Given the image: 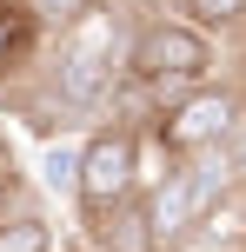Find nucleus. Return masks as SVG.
Returning <instances> with one entry per match:
<instances>
[{"label": "nucleus", "mask_w": 246, "mask_h": 252, "mask_svg": "<svg viewBox=\"0 0 246 252\" xmlns=\"http://www.w3.org/2000/svg\"><path fill=\"white\" fill-rule=\"evenodd\" d=\"M120 73L146 80V87H200L213 73V40L200 33L193 20H146L127 47V66Z\"/></svg>", "instance_id": "1"}, {"label": "nucleus", "mask_w": 246, "mask_h": 252, "mask_svg": "<svg viewBox=\"0 0 246 252\" xmlns=\"http://www.w3.org/2000/svg\"><path fill=\"white\" fill-rule=\"evenodd\" d=\"M113 80H120V66H113V40H106V20H100V13H93L87 27H73V33H60V53H53L47 87L67 100V113L106 106Z\"/></svg>", "instance_id": "2"}, {"label": "nucleus", "mask_w": 246, "mask_h": 252, "mask_svg": "<svg viewBox=\"0 0 246 252\" xmlns=\"http://www.w3.org/2000/svg\"><path fill=\"white\" fill-rule=\"evenodd\" d=\"M133 192H140V153H133V133H120V126L87 133V139H80V179H73L80 213H106V206L133 199Z\"/></svg>", "instance_id": "3"}, {"label": "nucleus", "mask_w": 246, "mask_h": 252, "mask_svg": "<svg viewBox=\"0 0 246 252\" xmlns=\"http://www.w3.org/2000/svg\"><path fill=\"white\" fill-rule=\"evenodd\" d=\"M240 120H246V106L233 100V93H220V87H193L180 106H167V113L153 120V139L173 153V159H193V153L220 146Z\"/></svg>", "instance_id": "4"}, {"label": "nucleus", "mask_w": 246, "mask_h": 252, "mask_svg": "<svg viewBox=\"0 0 246 252\" xmlns=\"http://www.w3.org/2000/svg\"><path fill=\"white\" fill-rule=\"evenodd\" d=\"M87 239L100 246V252H160L153 219H146V192L106 206V213H87Z\"/></svg>", "instance_id": "5"}, {"label": "nucleus", "mask_w": 246, "mask_h": 252, "mask_svg": "<svg viewBox=\"0 0 246 252\" xmlns=\"http://www.w3.org/2000/svg\"><path fill=\"white\" fill-rule=\"evenodd\" d=\"M180 246H186V252H240V246H246V199H240V192H233V199H220Z\"/></svg>", "instance_id": "6"}, {"label": "nucleus", "mask_w": 246, "mask_h": 252, "mask_svg": "<svg viewBox=\"0 0 246 252\" xmlns=\"http://www.w3.org/2000/svg\"><path fill=\"white\" fill-rule=\"evenodd\" d=\"M13 13L27 20V33H73L100 13V0H13Z\"/></svg>", "instance_id": "7"}, {"label": "nucleus", "mask_w": 246, "mask_h": 252, "mask_svg": "<svg viewBox=\"0 0 246 252\" xmlns=\"http://www.w3.org/2000/svg\"><path fill=\"white\" fill-rule=\"evenodd\" d=\"M80 179V139H47V153H40V186L47 192H73Z\"/></svg>", "instance_id": "8"}, {"label": "nucleus", "mask_w": 246, "mask_h": 252, "mask_svg": "<svg viewBox=\"0 0 246 252\" xmlns=\"http://www.w3.org/2000/svg\"><path fill=\"white\" fill-rule=\"evenodd\" d=\"M0 252H53V226L40 213H20L0 226Z\"/></svg>", "instance_id": "9"}, {"label": "nucleus", "mask_w": 246, "mask_h": 252, "mask_svg": "<svg viewBox=\"0 0 246 252\" xmlns=\"http://www.w3.org/2000/svg\"><path fill=\"white\" fill-rule=\"evenodd\" d=\"M27 40H34V33H27V20H20L13 7H0V80H7V66H13V60H20Z\"/></svg>", "instance_id": "10"}, {"label": "nucleus", "mask_w": 246, "mask_h": 252, "mask_svg": "<svg viewBox=\"0 0 246 252\" xmlns=\"http://www.w3.org/2000/svg\"><path fill=\"white\" fill-rule=\"evenodd\" d=\"M186 7H193L200 33H207V27H226V20H240V13H246V0H186Z\"/></svg>", "instance_id": "11"}, {"label": "nucleus", "mask_w": 246, "mask_h": 252, "mask_svg": "<svg viewBox=\"0 0 246 252\" xmlns=\"http://www.w3.org/2000/svg\"><path fill=\"white\" fill-rule=\"evenodd\" d=\"M220 153H226V173H233V186H246V120L220 139Z\"/></svg>", "instance_id": "12"}, {"label": "nucleus", "mask_w": 246, "mask_h": 252, "mask_svg": "<svg viewBox=\"0 0 246 252\" xmlns=\"http://www.w3.org/2000/svg\"><path fill=\"white\" fill-rule=\"evenodd\" d=\"M0 166H7V133H0Z\"/></svg>", "instance_id": "13"}, {"label": "nucleus", "mask_w": 246, "mask_h": 252, "mask_svg": "<svg viewBox=\"0 0 246 252\" xmlns=\"http://www.w3.org/2000/svg\"><path fill=\"white\" fill-rule=\"evenodd\" d=\"M0 7H13V0H0Z\"/></svg>", "instance_id": "14"}]
</instances>
